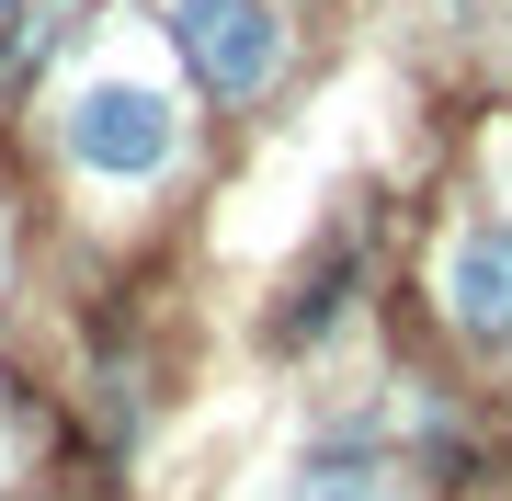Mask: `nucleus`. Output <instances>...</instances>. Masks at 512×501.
Masks as SVG:
<instances>
[{
    "mask_svg": "<svg viewBox=\"0 0 512 501\" xmlns=\"http://www.w3.org/2000/svg\"><path fill=\"white\" fill-rule=\"evenodd\" d=\"M57 126H69V160L103 171V183H148V171L171 160V103L148 92V80H92Z\"/></svg>",
    "mask_w": 512,
    "mask_h": 501,
    "instance_id": "f257e3e1",
    "label": "nucleus"
},
{
    "mask_svg": "<svg viewBox=\"0 0 512 501\" xmlns=\"http://www.w3.org/2000/svg\"><path fill=\"white\" fill-rule=\"evenodd\" d=\"M183 57L217 103H251L285 57V23H274V0H183Z\"/></svg>",
    "mask_w": 512,
    "mask_h": 501,
    "instance_id": "f03ea898",
    "label": "nucleus"
},
{
    "mask_svg": "<svg viewBox=\"0 0 512 501\" xmlns=\"http://www.w3.org/2000/svg\"><path fill=\"white\" fill-rule=\"evenodd\" d=\"M444 297H456L467 331L512 342V217H490V228H467V240H456V274H444Z\"/></svg>",
    "mask_w": 512,
    "mask_h": 501,
    "instance_id": "7ed1b4c3",
    "label": "nucleus"
},
{
    "mask_svg": "<svg viewBox=\"0 0 512 501\" xmlns=\"http://www.w3.org/2000/svg\"><path fill=\"white\" fill-rule=\"evenodd\" d=\"M285 501H410V479H399V467H376V456H308Z\"/></svg>",
    "mask_w": 512,
    "mask_h": 501,
    "instance_id": "20e7f679",
    "label": "nucleus"
},
{
    "mask_svg": "<svg viewBox=\"0 0 512 501\" xmlns=\"http://www.w3.org/2000/svg\"><path fill=\"white\" fill-rule=\"evenodd\" d=\"M12 12H23V0H0V23H12Z\"/></svg>",
    "mask_w": 512,
    "mask_h": 501,
    "instance_id": "39448f33",
    "label": "nucleus"
}]
</instances>
